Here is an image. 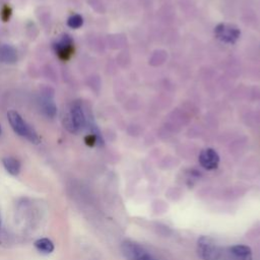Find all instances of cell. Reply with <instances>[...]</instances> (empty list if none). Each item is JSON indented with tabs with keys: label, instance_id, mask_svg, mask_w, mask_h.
Masks as SVG:
<instances>
[{
	"label": "cell",
	"instance_id": "obj_3",
	"mask_svg": "<svg viewBox=\"0 0 260 260\" xmlns=\"http://www.w3.org/2000/svg\"><path fill=\"white\" fill-rule=\"evenodd\" d=\"M86 124L85 115L80 103H73L64 119V126L71 133H77L84 128Z\"/></svg>",
	"mask_w": 260,
	"mask_h": 260
},
{
	"label": "cell",
	"instance_id": "obj_4",
	"mask_svg": "<svg viewBox=\"0 0 260 260\" xmlns=\"http://www.w3.org/2000/svg\"><path fill=\"white\" fill-rule=\"evenodd\" d=\"M121 251L127 260H156L140 244L131 240L122 242Z\"/></svg>",
	"mask_w": 260,
	"mask_h": 260
},
{
	"label": "cell",
	"instance_id": "obj_8",
	"mask_svg": "<svg viewBox=\"0 0 260 260\" xmlns=\"http://www.w3.org/2000/svg\"><path fill=\"white\" fill-rule=\"evenodd\" d=\"M199 164L207 171L215 170L219 164V155L212 148H205L199 154Z\"/></svg>",
	"mask_w": 260,
	"mask_h": 260
},
{
	"label": "cell",
	"instance_id": "obj_5",
	"mask_svg": "<svg viewBox=\"0 0 260 260\" xmlns=\"http://www.w3.org/2000/svg\"><path fill=\"white\" fill-rule=\"evenodd\" d=\"M214 34L218 40L226 44H234L240 38V29L232 24L220 23L214 28Z\"/></svg>",
	"mask_w": 260,
	"mask_h": 260
},
{
	"label": "cell",
	"instance_id": "obj_7",
	"mask_svg": "<svg viewBox=\"0 0 260 260\" xmlns=\"http://www.w3.org/2000/svg\"><path fill=\"white\" fill-rule=\"evenodd\" d=\"M40 106L43 114L48 118H54L57 113V106L54 101L53 92L50 91V88H45L41 92L40 96Z\"/></svg>",
	"mask_w": 260,
	"mask_h": 260
},
{
	"label": "cell",
	"instance_id": "obj_14",
	"mask_svg": "<svg viewBox=\"0 0 260 260\" xmlns=\"http://www.w3.org/2000/svg\"><path fill=\"white\" fill-rule=\"evenodd\" d=\"M10 13H11L10 8H9L7 5L4 6V8H3V10H2V13H1V16H2V18H3L4 21H7V20L9 19Z\"/></svg>",
	"mask_w": 260,
	"mask_h": 260
},
{
	"label": "cell",
	"instance_id": "obj_1",
	"mask_svg": "<svg viewBox=\"0 0 260 260\" xmlns=\"http://www.w3.org/2000/svg\"><path fill=\"white\" fill-rule=\"evenodd\" d=\"M7 118L11 128L16 134H18L19 136L25 137L31 143L38 144L40 142V138L36 130L30 125H28L17 112L12 110L9 111L7 113Z\"/></svg>",
	"mask_w": 260,
	"mask_h": 260
},
{
	"label": "cell",
	"instance_id": "obj_11",
	"mask_svg": "<svg viewBox=\"0 0 260 260\" xmlns=\"http://www.w3.org/2000/svg\"><path fill=\"white\" fill-rule=\"evenodd\" d=\"M2 164L5 168V170L9 174H11L13 176H16V175L19 174V172H20V162L15 157H12V156L4 157L2 159Z\"/></svg>",
	"mask_w": 260,
	"mask_h": 260
},
{
	"label": "cell",
	"instance_id": "obj_9",
	"mask_svg": "<svg viewBox=\"0 0 260 260\" xmlns=\"http://www.w3.org/2000/svg\"><path fill=\"white\" fill-rule=\"evenodd\" d=\"M17 60V52L16 50L7 44L0 46V62L6 64L15 63Z\"/></svg>",
	"mask_w": 260,
	"mask_h": 260
},
{
	"label": "cell",
	"instance_id": "obj_10",
	"mask_svg": "<svg viewBox=\"0 0 260 260\" xmlns=\"http://www.w3.org/2000/svg\"><path fill=\"white\" fill-rule=\"evenodd\" d=\"M229 250L239 260H253L252 250L247 245H234L231 246Z\"/></svg>",
	"mask_w": 260,
	"mask_h": 260
},
{
	"label": "cell",
	"instance_id": "obj_2",
	"mask_svg": "<svg viewBox=\"0 0 260 260\" xmlns=\"http://www.w3.org/2000/svg\"><path fill=\"white\" fill-rule=\"evenodd\" d=\"M196 251L202 260H219L221 257L220 246L208 236H200L197 240Z\"/></svg>",
	"mask_w": 260,
	"mask_h": 260
},
{
	"label": "cell",
	"instance_id": "obj_15",
	"mask_svg": "<svg viewBox=\"0 0 260 260\" xmlns=\"http://www.w3.org/2000/svg\"><path fill=\"white\" fill-rule=\"evenodd\" d=\"M0 228H1V218H0Z\"/></svg>",
	"mask_w": 260,
	"mask_h": 260
},
{
	"label": "cell",
	"instance_id": "obj_13",
	"mask_svg": "<svg viewBox=\"0 0 260 260\" xmlns=\"http://www.w3.org/2000/svg\"><path fill=\"white\" fill-rule=\"evenodd\" d=\"M83 24V18L80 14H73L67 20V25L71 28H79Z\"/></svg>",
	"mask_w": 260,
	"mask_h": 260
},
{
	"label": "cell",
	"instance_id": "obj_16",
	"mask_svg": "<svg viewBox=\"0 0 260 260\" xmlns=\"http://www.w3.org/2000/svg\"><path fill=\"white\" fill-rule=\"evenodd\" d=\"M0 134H1V126H0Z\"/></svg>",
	"mask_w": 260,
	"mask_h": 260
},
{
	"label": "cell",
	"instance_id": "obj_6",
	"mask_svg": "<svg viewBox=\"0 0 260 260\" xmlns=\"http://www.w3.org/2000/svg\"><path fill=\"white\" fill-rule=\"evenodd\" d=\"M54 52L63 61L68 60L74 52L73 40L69 35H63L60 40H58L53 45Z\"/></svg>",
	"mask_w": 260,
	"mask_h": 260
},
{
	"label": "cell",
	"instance_id": "obj_12",
	"mask_svg": "<svg viewBox=\"0 0 260 260\" xmlns=\"http://www.w3.org/2000/svg\"><path fill=\"white\" fill-rule=\"evenodd\" d=\"M35 246L39 251L43 253H51L54 250V244L48 238H42L37 240L35 243Z\"/></svg>",
	"mask_w": 260,
	"mask_h": 260
}]
</instances>
